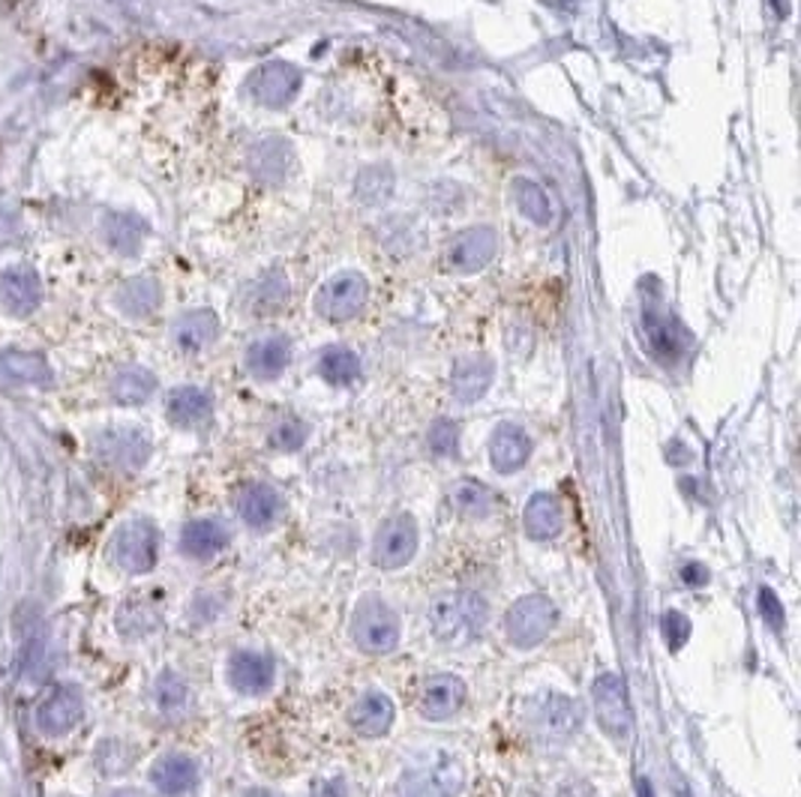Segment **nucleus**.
<instances>
[{"label": "nucleus", "mask_w": 801, "mask_h": 797, "mask_svg": "<svg viewBox=\"0 0 801 797\" xmlns=\"http://www.w3.org/2000/svg\"><path fill=\"white\" fill-rule=\"evenodd\" d=\"M351 638L363 654H390L400 645V618L385 599L363 597L351 615Z\"/></svg>", "instance_id": "obj_2"}, {"label": "nucleus", "mask_w": 801, "mask_h": 797, "mask_svg": "<svg viewBox=\"0 0 801 797\" xmlns=\"http://www.w3.org/2000/svg\"><path fill=\"white\" fill-rule=\"evenodd\" d=\"M417 522L412 513H397L381 522L376 540H373V561L381 570H400L412 561L417 552Z\"/></svg>", "instance_id": "obj_5"}, {"label": "nucleus", "mask_w": 801, "mask_h": 797, "mask_svg": "<svg viewBox=\"0 0 801 797\" xmlns=\"http://www.w3.org/2000/svg\"><path fill=\"white\" fill-rule=\"evenodd\" d=\"M664 635L669 650H681L690 638V621L681 611H666L664 615Z\"/></svg>", "instance_id": "obj_41"}, {"label": "nucleus", "mask_w": 801, "mask_h": 797, "mask_svg": "<svg viewBox=\"0 0 801 797\" xmlns=\"http://www.w3.org/2000/svg\"><path fill=\"white\" fill-rule=\"evenodd\" d=\"M318 372H322V378L330 381V384L337 387L351 384V381L361 375V360L346 349H327L325 354H322V360H318Z\"/></svg>", "instance_id": "obj_33"}, {"label": "nucleus", "mask_w": 801, "mask_h": 797, "mask_svg": "<svg viewBox=\"0 0 801 797\" xmlns=\"http://www.w3.org/2000/svg\"><path fill=\"white\" fill-rule=\"evenodd\" d=\"M523 522H526V531L531 540H552V536H559L564 528L562 501L555 498L552 492H538V495H531L526 504Z\"/></svg>", "instance_id": "obj_21"}, {"label": "nucleus", "mask_w": 801, "mask_h": 797, "mask_svg": "<svg viewBox=\"0 0 801 797\" xmlns=\"http://www.w3.org/2000/svg\"><path fill=\"white\" fill-rule=\"evenodd\" d=\"M646 327H649V339L654 354H661L664 360H676L678 351H681V337H678L676 321H669L666 315H654V312H646Z\"/></svg>", "instance_id": "obj_32"}, {"label": "nucleus", "mask_w": 801, "mask_h": 797, "mask_svg": "<svg viewBox=\"0 0 801 797\" xmlns=\"http://www.w3.org/2000/svg\"><path fill=\"white\" fill-rule=\"evenodd\" d=\"M228 543V531L216 519H192L180 534V548L184 555L196 558V561H208L213 555H220Z\"/></svg>", "instance_id": "obj_22"}, {"label": "nucleus", "mask_w": 801, "mask_h": 797, "mask_svg": "<svg viewBox=\"0 0 801 797\" xmlns=\"http://www.w3.org/2000/svg\"><path fill=\"white\" fill-rule=\"evenodd\" d=\"M51 366L42 354L34 351H0V381L10 387H49Z\"/></svg>", "instance_id": "obj_15"}, {"label": "nucleus", "mask_w": 801, "mask_h": 797, "mask_svg": "<svg viewBox=\"0 0 801 797\" xmlns=\"http://www.w3.org/2000/svg\"><path fill=\"white\" fill-rule=\"evenodd\" d=\"M129 764H133V749L124 747V744H117V741H105V744H102L100 768L109 773V776L124 773Z\"/></svg>", "instance_id": "obj_40"}, {"label": "nucleus", "mask_w": 801, "mask_h": 797, "mask_svg": "<svg viewBox=\"0 0 801 797\" xmlns=\"http://www.w3.org/2000/svg\"><path fill=\"white\" fill-rule=\"evenodd\" d=\"M216 330H220V325H216V315L213 312H187L175 325V342L184 351H201L204 345H211Z\"/></svg>", "instance_id": "obj_28"}, {"label": "nucleus", "mask_w": 801, "mask_h": 797, "mask_svg": "<svg viewBox=\"0 0 801 797\" xmlns=\"http://www.w3.org/2000/svg\"><path fill=\"white\" fill-rule=\"evenodd\" d=\"M117 309L129 315V318H145L157 309L160 303V288L153 279H129L126 286H121L117 291Z\"/></svg>", "instance_id": "obj_30"}, {"label": "nucleus", "mask_w": 801, "mask_h": 797, "mask_svg": "<svg viewBox=\"0 0 801 797\" xmlns=\"http://www.w3.org/2000/svg\"><path fill=\"white\" fill-rule=\"evenodd\" d=\"M145 231H148L145 223L138 216H133V213H112L102 223V235L109 240V246L121 252V255L138 252L141 240H145Z\"/></svg>", "instance_id": "obj_27"}, {"label": "nucleus", "mask_w": 801, "mask_h": 797, "mask_svg": "<svg viewBox=\"0 0 801 797\" xmlns=\"http://www.w3.org/2000/svg\"><path fill=\"white\" fill-rule=\"evenodd\" d=\"M465 771L463 764L451 756L426 761L402 776L400 795L402 797H456L463 792Z\"/></svg>", "instance_id": "obj_4"}, {"label": "nucleus", "mask_w": 801, "mask_h": 797, "mask_svg": "<svg viewBox=\"0 0 801 797\" xmlns=\"http://www.w3.org/2000/svg\"><path fill=\"white\" fill-rule=\"evenodd\" d=\"M288 366V339L267 337L259 339L250 351H247V369H250L259 381H274L276 375H283Z\"/></svg>", "instance_id": "obj_25"}, {"label": "nucleus", "mask_w": 801, "mask_h": 797, "mask_svg": "<svg viewBox=\"0 0 801 797\" xmlns=\"http://www.w3.org/2000/svg\"><path fill=\"white\" fill-rule=\"evenodd\" d=\"M238 513L252 531H267L279 519V513H283V498L267 483H250V486L240 489Z\"/></svg>", "instance_id": "obj_20"}, {"label": "nucleus", "mask_w": 801, "mask_h": 797, "mask_svg": "<svg viewBox=\"0 0 801 797\" xmlns=\"http://www.w3.org/2000/svg\"><path fill=\"white\" fill-rule=\"evenodd\" d=\"M39 300H42V282H39L34 267L18 264V267H7L0 274V303L10 315L25 318V315L37 309Z\"/></svg>", "instance_id": "obj_13"}, {"label": "nucleus", "mask_w": 801, "mask_h": 797, "mask_svg": "<svg viewBox=\"0 0 801 797\" xmlns=\"http://www.w3.org/2000/svg\"><path fill=\"white\" fill-rule=\"evenodd\" d=\"M157 555H160V534L148 519L126 522L114 536V561L121 564L126 573H151Z\"/></svg>", "instance_id": "obj_7"}, {"label": "nucleus", "mask_w": 801, "mask_h": 797, "mask_svg": "<svg viewBox=\"0 0 801 797\" xmlns=\"http://www.w3.org/2000/svg\"><path fill=\"white\" fill-rule=\"evenodd\" d=\"M153 696H157V705L163 710H180L189 701V686L180 674L163 672L157 678Z\"/></svg>", "instance_id": "obj_36"}, {"label": "nucleus", "mask_w": 801, "mask_h": 797, "mask_svg": "<svg viewBox=\"0 0 801 797\" xmlns=\"http://www.w3.org/2000/svg\"><path fill=\"white\" fill-rule=\"evenodd\" d=\"M429 447L436 456H453L460 447V429L451 420H439L429 429Z\"/></svg>", "instance_id": "obj_39"}, {"label": "nucleus", "mask_w": 801, "mask_h": 797, "mask_svg": "<svg viewBox=\"0 0 801 797\" xmlns=\"http://www.w3.org/2000/svg\"><path fill=\"white\" fill-rule=\"evenodd\" d=\"M516 204H520V211L526 213L528 219H535V223H550L552 207L538 184H531V180H516Z\"/></svg>", "instance_id": "obj_35"}, {"label": "nucleus", "mask_w": 801, "mask_h": 797, "mask_svg": "<svg viewBox=\"0 0 801 797\" xmlns=\"http://www.w3.org/2000/svg\"><path fill=\"white\" fill-rule=\"evenodd\" d=\"M286 298H288L286 282L276 276V279H267V282H262V286L255 288L252 306H255V312H276L283 303H286Z\"/></svg>", "instance_id": "obj_38"}, {"label": "nucleus", "mask_w": 801, "mask_h": 797, "mask_svg": "<svg viewBox=\"0 0 801 797\" xmlns=\"http://www.w3.org/2000/svg\"><path fill=\"white\" fill-rule=\"evenodd\" d=\"M93 450L105 465L112 468H124V471H138L148 456H151V438L145 435L141 429L133 426H121V429H105L97 441Z\"/></svg>", "instance_id": "obj_8"}, {"label": "nucleus", "mask_w": 801, "mask_h": 797, "mask_svg": "<svg viewBox=\"0 0 801 797\" xmlns=\"http://www.w3.org/2000/svg\"><path fill=\"white\" fill-rule=\"evenodd\" d=\"M531 456V438L526 435V429H520L514 423L496 426V432L489 438V461L499 473H514Z\"/></svg>", "instance_id": "obj_16"}, {"label": "nucleus", "mask_w": 801, "mask_h": 797, "mask_svg": "<svg viewBox=\"0 0 801 797\" xmlns=\"http://www.w3.org/2000/svg\"><path fill=\"white\" fill-rule=\"evenodd\" d=\"M429 623L445 645H468L487 627V603L472 591H453L433 603Z\"/></svg>", "instance_id": "obj_1"}, {"label": "nucleus", "mask_w": 801, "mask_h": 797, "mask_svg": "<svg viewBox=\"0 0 801 797\" xmlns=\"http://www.w3.org/2000/svg\"><path fill=\"white\" fill-rule=\"evenodd\" d=\"M393 701L385 693H363L349 710V725L361 737H381L388 735L393 725Z\"/></svg>", "instance_id": "obj_19"}, {"label": "nucleus", "mask_w": 801, "mask_h": 797, "mask_svg": "<svg viewBox=\"0 0 801 797\" xmlns=\"http://www.w3.org/2000/svg\"><path fill=\"white\" fill-rule=\"evenodd\" d=\"M112 797H141L138 792H133V788H124V792H114Z\"/></svg>", "instance_id": "obj_46"}, {"label": "nucleus", "mask_w": 801, "mask_h": 797, "mask_svg": "<svg viewBox=\"0 0 801 797\" xmlns=\"http://www.w3.org/2000/svg\"><path fill=\"white\" fill-rule=\"evenodd\" d=\"M313 797H349V785L342 776H327V780L315 783Z\"/></svg>", "instance_id": "obj_43"}, {"label": "nucleus", "mask_w": 801, "mask_h": 797, "mask_svg": "<svg viewBox=\"0 0 801 797\" xmlns=\"http://www.w3.org/2000/svg\"><path fill=\"white\" fill-rule=\"evenodd\" d=\"M243 797H279V795H274V792H267V788H250V792H247V795H243Z\"/></svg>", "instance_id": "obj_45"}, {"label": "nucleus", "mask_w": 801, "mask_h": 797, "mask_svg": "<svg viewBox=\"0 0 801 797\" xmlns=\"http://www.w3.org/2000/svg\"><path fill=\"white\" fill-rule=\"evenodd\" d=\"M153 390H157V378L141 366L121 369L112 381V399L121 405H141L153 396Z\"/></svg>", "instance_id": "obj_29"}, {"label": "nucleus", "mask_w": 801, "mask_h": 797, "mask_svg": "<svg viewBox=\"0 0 801 797\" xmlns=\"http://www.w3.org/2000/svg\"><path fill=\"white\" fill-rule=\"evenodd\" d=\"M760 615L765 618V623L780 633L784 630V606H780V599L772 587H760Z\"/></svg>", "instance_id": "obj_42"}, {"label": "nucleus", "mask_w": 801, "mask_h": 797, "mask_svg": "<svg viewBox=\"0 0 801 797\" xmlns=\"http://www.w3.org/2000/svg\"><path fill=\"white\" fill-rule=\"evenodd\" d=\"M228 684L243 696H264L276 681V662L262 650H238L228 660Z\"/></svg>", "instance_id": "obj_9"}, {"label": "nucleus", "mask_w": 801, "mask_h": 797, "mask_svg": "<svg viewBox=\"0 0 801 797\" xmlns=\"http://www.w3.org/2000/svg\"><path fill=\"white\" fill-rule=\"evenodd\" d=\"M82 713H85V701L78 696V690L54 686L49 696L39 701L37 725L51 737L66 735V732H73L82 723Z\"/></svg>", "instance_id": "obj_11"}, {"label": "nucleus", "mask_w": 801, "mask_h": 797, "mask_svg": "<svg viewBox=\"0 0 801 797\" xmlns=\"http://www.w3.org/2000/svg\"><path fill=\"white\" fill-rule=\"evenodd\" d=\"M151 783L165 797H187L199 785V764L184 752H168L151 768Z\"/></svg>", "instance_id": "obj_17"}, {"label": "nucleus", "mask_w": 801, "mask_h": 797, "mask_svg": "<svg viewBox=\"0 0 801 797\" xmlns=\"http://www.w3.org/2000/svg\"><path fill=\"white\" fill-rule=\"evenodd\" d=\"M301 88V75L295 73L286 63H267L250 78V93L264 105H288L291 97Z\"/></svg>", "instance_id": "obj_18"}, {"label": "nucleus", "mask_w": 801, "mask_h": 797, "mask_svg": "<svg viewBox=\"0 0 801 797\" xmlns=\"http://www.w3.org/2000/svg\"><path fill=\"white\" fill-rule=\"evenodd\" d=\"M306 441V426L301 420H279V423L271 429V447L283 450V453H295V450L303 447Z\"/></svg>", "instance_id": "obj_37"}, {"label": "nucleus", "mask_w": 801, "mask_h": 797, "mask_svg": "<svg viewBox=\"0 0 801 797\" xmlns=\"http://www.w3.org/2000/svg\"><path fill=\"white\" fill-rule=\"evenodd\" d=\"M168 420L175 426H184V429H192V426L204 423L213 412L211 396L199 390V387H177L175 393L168 396Z\"/></svg>", "instance_id": "obj_23"}, {"label": "nucleus", "mask_w": 801, "mask_h": 797, "mask_svg": "<svg viewBox=\"0 0 801 797\" xmlns=\"http://www.w3.org/2000/svg\"><path fill=\"white\" fill-rule=\"evenodd\" d=\"M451 501L465 519H487L496 510V495L477 480H460L451 492Z\"/></svg>", "instance_id": "obj_31"}, {"label": "nucleus", "mask_w": 801, "mask_h": 797, "mask_svg": "<svg viewBox=\"0 0 801 797\" xmlns=\"http://www.w3.org/2000/svg\"><path fill=\"white\" fill-rule=\"evenodd\" d=\"M591 701H595V713L598 723L610 737H627L634 729V708L627 698L625 681L615 672L601 674L595 686H591Z\"/></svg>", "instance_id": "obj_6"}, {"label": "nucleus", "mask_w": 801, "mask_h": 797, "mask_svg": "<svg viewBox=\"0 0 801 797\" xmlns=\"http://www.w3.org/2000/svg\"><path fill=\"white\" fill-rule=\"evenodd\" d=\"M117 627H121V633L129 635V638L157 633L160 615H157L153 606H148V603H126V609L121 611V618H117Z\"/></svg>", "instance_id": "obj_34"}, {"label": "nucleus", "mask_w": 801, "mask_h": 797, "mask_svg": "<svg viewBox=\"0 0 801 797\" xmlns=\"http://www.w3.org/2000/svg\"><path fill=\"white\" fill-rule=\"evenodd\" d=\"M492 384V363L487 357H468L453 369V393L463 402H477Z\"/></svg>", "instance_id": "obj_26"}, {"label": "nucleus", "mask_w": 801, "mask_h": 797, "mask_svg": "<svg viewBox=\"0 0 801 797\" xmlns=\"http://www.w3.org/2000/svg\"><path fill=\"white\" fill-rule=\"evenodd\" d=\"M492 252H496L492 235L484 231V228H477V231H468V235H460L453 240L451 250H448V262L456 270H477V267H484L492 258Z\"/></svg>", "instance_id": "obj_24"}, {"label": "nucleus", "mask_w": 801, "mask_h": 797, "mask_svg": "<svg viewBox=\"0 0 801 797\" xmlns=\"http://www.w3.org/2000/svg\"><path fill=\"white\" fill-rule=\"evenodd\" d=\"M555 621H559V609L552 606V599L528 594V597L516 599L504 615V635L520 650L538 648L540 642L552 633Z\"/></svg>", "instance_id": "obj_3"}, {"label": "nucleus", "mask_w": 801, "mask_h": 797, "mask_svg": "<svg viewBox=\"0 0 801 797\" xmlns=\"http://www.w3.org/2000/svg\"><path fill=\"white\" fill-rule=\"evenodd\" d=\"M366 303V282L358 274H346L327 282L318 294V312L330 318V321H342L351 318L354 312L363 309Z\"/></svg>", "instance_id": "obj_14"}, {"label": "nucleus", "mask_w": 801, "mask_h": 797, "mask_svg": "<svg viewBox=\"0 0 801 797\" xmlns=\"http://www.w3.org/2000/svg\"><path fill=\"white\" fill-rule=\"evenodd\" d=\"M535 732H538L543 741H567L579 732V723H583V708L576 705L574 698L567 696H547L540 698L535 705Z\"/></svg>", "instance_id": "obj_10"}, {"label": "nucleus", "mask_w": 801, "mask_h": 797, "mask_svg": "<svg viewBox=\"0 0 801 797\" xmlns=\"http://www.w3.org/2000/svg\"><path fill=\"white\" fill-rule=\"evenodd\" d=\"M681 582H685V585H690V587L705 585V582H709V570H705V567H702V564H697V561L685 564V567H681Z\"/></svg>", "instance_id": "obj_44"}, {"label": "nucleus", "mask_w": 801, "mask_h": 797, "mask_svg": "<svg viewBox=\"0 0 801 797\" xmlns=\"http://www.w3.org/2000/svg\"><path fill=\"white\" fill-rule=\"evenodd\" d=\"M465 705V684L456 674H433L417 690V710L426 720H451Z\"/></svg>", "instance_id": "obj_12"}]
</instances>
